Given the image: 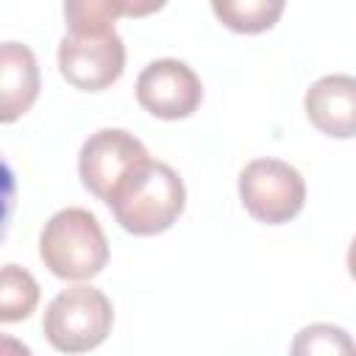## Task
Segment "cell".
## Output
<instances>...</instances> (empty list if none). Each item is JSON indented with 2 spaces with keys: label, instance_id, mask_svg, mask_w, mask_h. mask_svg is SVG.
<instances>
[{
  "label": "cell",
  "instance_id": "cell-1",
  "mask_svg": "<svg viewBox=\"0 0 356 356\" xmlns=\"http://www.w3.org/2000/svg\"><path fill=\"white\" fill-rule=\"evenodd\" d=\"M106 203L120 228L134 236H153L172 228V222L181 217L186 189L170 164L147 156L122 175Z\"/></svg>",
  "mask_w": 356,
  "mask_h": 356
},
{
  "label": "cell",
  "instance_id": "cell-2",
  "mask_svg": "<svg viewBox=\"0 0 356 356\" xmlns=\"http://www.w3.org/2000/svg\"><path fill=\"white\" fill-rule=\"evenodd\" d=\"M39 256L56 278L86 281L108 264V242L89 209L70 206L44 222L39 234Z\"/></svg>",
  "mask_w": 356,
  "mask_h": 356
},
{
  "label": "cell",
  "instance_id": "cell-3",
  "mask_svg": "<svg viewBox=\"0 0 356 356\" xmlns=\"http://www.w3.org/2000/svg\"><path fill=\"white\" fill-rule=\"evenodd\" d=\"M114 309L111 300L86 284L61 289L44 309L42 331L44 339L61 353L95 350L111 331Z\"/></svg>",
  "mask_w": 356,
  "mask_h": 356
},
{
  "label": "cell",
  "instance_id": "cell-4",
  "mask_svg": "<svg viewBox=\"0 0 356 356\" xmlns=\"http://www.w3.org/2000/svg\"><path fill=\"white\" fill-rule=\"evenodd\" d=\"M239 197L253 220L281 225L300 214L306 203V181L281 159H253L239 172Z\"/></svg>",
  "mask_w": 356,
  "mask_h": 356
},
{
  "label": "cell",
  "instance_id": "cell-5",
  "mask_svg": "<svg viewBox=\"0 0 356 356\" xmlns=\"http://www.w3.org/2000/svg\"><path fill=\"white\" fill-rule=\"evenodd\" d=\"M58 70L81 92H100L120 81L125 70V42L108 33H67L58 42Z\"/></svg>",
  "mask_w": 356,
  "mask_h": 356
},
{
  "label": "cell",
  "instance_id": "cell-6",
  "mask_svg": "<svg viewBox=\"0 0 356 356\" xmlns=\"http://www.w3.org/2000/svg\"><path fill=\"white\" fill-rule=\"evenodd\" d=\"M136 100L159 120H184L197 111L203 83L186 61L156 58L136 78Z\"/></svg>",
  "mask_w": 356,
  "mask_h": 356
},
{
  "label": "cell",
  "instance_id": "cell-7",
  "mask_svg": "<svg viewBox=\"0 0 356 356\" xmlns=\"http://www.w3.org/2000/svg\"><path fill=\"white\" fill-rule=\"evenodd\" d=\"M147 147L122 128H100L95 131L78 153V175L81 184L100 200L111 195V189L122 181V175L147 159Z\"/></svg>",
  "mask_w": 356,
  "mask_h": 356
},
{
  "label": "cell",
  "instance_id": "cell-8",
  "mask_svg": "<svg viewBox=\"0 0 356 356\" xmlns=\"http://www.w3.org/2000/svg\"><path fill=\"white\" fill-rule=\"evenodd\" d=\"M306 117L312 125L334 139L356 136V78L353 75H323L303 97Z\"/></svg>",
  "mask_w": 356,
  "mask_h": 356
},
{
  "label": "cell",
  "instance_id": "cell-9",
  "mask_svg": "<svg viewBox=\"0 0 356 356\" xmlns=\"http://www.w3.org/2000/svg\"><path fill=\"white\" fill-rule=\"evenodd\" d=\"M39 95V64L28 44L3 42L0 47V120L14 122Z\"/></svg>",
  "mask_w": 356,
  "mask_h": 356
},
{
  "label": "cell",
  "instance_id": "cell-10",
  "mask_svg": "<svg viewBox=\"0 0 356 356\" xmlns=\"http://www.w3.org/2000/svg\"><path fill=\"white\" fill-rule=\"evenodd\" d=\"M167 0H64V19L70 33H108L117 17H150Z\"/></svg>",
  "mask_w": 356,
  "mask_h": 356
},
{
  "label": "cell",
  "instance_id": "cell-11",
  "mask_svg": "<svg viewBox=\"0 0 356 356\" xmlns=\"http://www.w3.org/2000/svg\"><path fill=\"white\" fill-rule=\"evenodd\" d=\"M284 6L286 0H211L214 17L236 33L270 31L281 19Z\"/></svg>",
  "mask_w": 356,
  "mask_h": 356
},
{
  "label": "cell",
  "instance_id": "cell-12",
  "mask_svg": "<svg viewBox=\"0 0 356 356\" xmlns=\"http://www.w3.org/2000/svg\"><path fill=\"white\" fill-rule=\"evenodd\" d=\"M36 303H39L36 278L17 264H6L0 273V320L3 323L25 320L31 317Z\"/></svg>",
  "mask_w": 356,
  "mask_h": 356
},
{
  "label": "cell",
  "instance_id": "cell-13",
  "mask_svg": "<svg viewBox=\"0 0 356 356\" xmlns=\"http://www.w3.org/2000/svg\"><path fill=\"white\" fill-rule=\"evenodd\" d=\"M295 356H314V353H356V342L348 337L345 328L331 325V323H312L298 331L292 342Z\"/></svg>",
  "mask_w": 356,
  "mask_h": 356
},
{
  "label": "cell",
  "instance_id": "cell-14",
  "mask_svg": "<svg viewBox=\"0 0 356 356\" xmlns=\"http://www.w3.org/2000/svg\"><path fill=\"white\" fill-rule=\"evenodd\" d=\"M348 273H350V278L356 281V236H353V242H350V248H348Z\"/></svg>",
  "mask_w": 356,
  "mask_h": 356
}]
</instances>
